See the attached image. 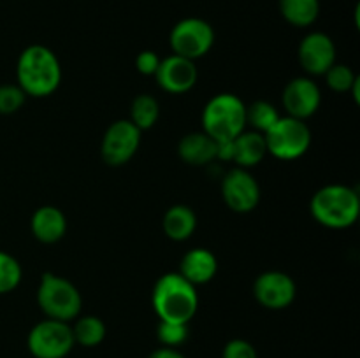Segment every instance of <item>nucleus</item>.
<instances>
[{
    "instance_id": "obj_19",
    "label": "nucleus",
    "mask_w": 360,
    "mask_h": 358,
    "mask_svg": "<svg viewBox=\"0 0 360 358\" xmlns=\"http://www.w3.org/2000/svg\"><path fill=\"white\" fill-rule=\"evenodd\" d=\"M162 227H164L165 235L172 241H186L195 232V213L188 206H181V204L169 207L167 213L164 214Z\"/></svg>"
},
{
    "instance_id": "obj_7",
    "label": "nucleus",
    "mask_w": 360,
    "mask_h": 358,
    "mask_svg": "<svg viewBox=\"0 0 360 358\" xmlns=\"http://www.w3.org/2000/svg\"><path fill=\"white\" fill-rule=\"evenodd\" d=\"M171 48L174 55L188 60H197L207 55L214 44V30L206 20L200 18H185L172 27Z\"/></svg>"
},
{
    "instance_id": "obj_2",
    "label": "nucleus",
    "mask_w": 360,
    "mask_h": 358,
    "mask_svg": "<svg viewBox=\"0 0 360 358\" xmlns=\"http://www.w3.org/2000/svg\"><path fill=\"white\" fill-rule=\"evenodd\" d=\"M151 302L162 321L188 323L199 307L195 286L179 272L164 274L155 283Z\"/></svg>"
},
{
    "instance_id": "obj_15",
    "label": "nucleus",
    "mask_w": 360,
    "mask_h": 358,
    "mask_svg": "<svg viewBox=\"0 0 360 358\" xmlns=\"http://www.w3.org/2000/svg\"><path fill=\"white\" fill-rule=\"evenodd\" d=\"M218 270L217 256L206 248H195L186 253L179 265V274L193 286L204 284L214 277Z\"/></svg>"
},
{
    "instance_id": "obj_29",
    "label": "nucleus",
    "mask_w": 360,
    "mask_h": 358,
    "mask_svg": "<svg viewBox=\"0 0 360 358\" xmlns=\"http://www.w3.org/2000/svg\"><path fill=\"white\" fill-rule=\"evenodd\" d=\"M158 65H160V58L155 51H143L136 58V67L141 74L144 76H155Z\"/></svg>"
},
{
    "instance_id": "obj_23",
    "label": "nucleus",
    "mask_w": 360,
    "mask_h": 358,
    "mask_svg": "<svg viewBox=\"0 0 360 358\" xmlns=\"http://www.w3.org/2000/svg\"><path fill=\"white\" fill-rule=\"evenodd\" d=\"M278 119H280V112L273 104L266 100H257L250 107H246V123H250L252 128L262 135Z\"/></svg>"
},
{
    "instance_id": "obj_16",
    "label": "nucleus",
    "mask_w": 360,
    "mask_h": 358,
    "mask_svg": "<svg viewBox=\"0 0 360 358\" xmlns=\"http://www.w3.org/2000/svg\"><path fill=\"white\" fill-rule=\"evenodd\" d=\"M32 234L37 241L44 244H53L65 235L67 220L65 214L53 206H42L32 216Z\"/></svg>"
},
{
    "instance_id": "obj_31",
    "label": "nucleus",
    "mask_w": 360,
    "mask_h": 358,
    "mask_svg": "<svg viewBox=\"0 0 360 358\" xmlns=\"http://www.w3.org/2000/svg\"><path fill=\"white\" fill-rule=\"evenodd\" d=\"M148 358H185L181 353H179L178 350H174V347H160V350L153 351V353L150 354Z\"/></svg>"
},
{
    "instance_id": "obj_26",
    "label": "nucleus",
    "mask_w": 360,
    "mask_h": 358,
    "mask_svg": "<svg viewBox=\"0 0 360 358\" xmlns=\"http://www.w3.org/2000/svg\"><path fill=\"white\" fill-rule=\"evenodd\" d=\"M326 77H327V84H329V88H333L334 91H340V93L350 91L352 86L355 84V81L359 79L350 67L336 65V63L327 70Z\"/></svg>"
},
{
    "instance_id": "obj_13",
    "label": "nucleus",
    "mask_w": 360,
    "mask_h": 358,
    "mask_svg": "<svg viewBox=\"0 0 360 358\" xmlns=\"http://www.w3.org/2000/svg\"><path fill=\"white\" fill-rule=\"evenodd\" d=\"M322 93L315 81L308 77H295L285 86L283 107L288 116L304 121L306 118L315 114L320 107Z\"/></svg>"
},
{
    "instance_id": "obj_4",
    "label": "nucleus",
    "mask_w": 360,
    "mask_h": 358,
    "mask_svg": "<svg viewBox=\"0 0 360 358\" xmlns=\"http://www.w3.org/2000/svg\"><path fill=\"white\" fill-rule=\"evenodd\" d=\"M202 126L214 140L236 139L246 128V105L238 95H214L204 107Z\"/></svg>"
},
{
    "instance_id": "obj_1",
    "label": "nucleus",
    "mask_w": 360,
    "mask_h": 358,
    "mask_svg": "<svg viewBox=\"0 0 360 358\" xmlns=\"http://www.w3.org/2000/svg\"><path fill=\"white\" fill-rule=\"evenodd\" d=\"M18 86L25 95L48 97L58 88L62 69L55 53L41 44L28 46L18 58Z\"/></svg>"
},
{
    "instance_id": "obj_18",
    "label": "nucleus",
    "mask_w": 360,
    "mask_h": 358,
    "mask_svg": "<svg viewBox=\"0 0 360 358\" xmlns=\"http://www.w3.org/2000/svg\"><path fill=\"white\" fill-rule=\"evenodd\" d=\"M267 147H266V139H264L262 133L255 132H241L234 139V161L241 168H250L255 167L262 161V158L266 157Z\"/></svg>"
},
{
    "instance_id": "obj_5",
    "label": "nucleus",
    "mask_w": 360,
    "mask_h": 358,
    "mask_svg": "<svg viewBox=\"0 0 360 358\" xmlns=\"http://www.w3.org/2000/svg\"><path fill=\"white\" fill-rule=\"evenodd\" d=\"M37 302L49 319L69 321L81 311V293L65 277L55 276L51 272L42 274L37 290Z\"/></svg>"
},
{
    "instance_id": "obj_30",
    "label": "nucleus",
    "mask_w": 360,
    "mask_h": 358,
    "mask_svg": "<svg viewBox=\"0 0 360 358\" xmlns=\"http://www.w3.org/2000/svg\"><path fill=\"white\" fill-rule=\"evenodd\" d=\"M217 158L224 161L234 160V139L217 140Z\"/></svg>"
},
{
    "instance_id": "obj_25",
    "label": "nucleus",
    "mask_w": 360,
    "mask_h": 358,
    "mask_svg": "<svg viewBox=\"0 0 360 358\" xmlns=\"http://www.w3.org/2000/svg\"><path fill=\"white\" fill-rule=\"evenodd\" d=\"M157 337L165 347L181 346L188 339V323H174V321H162L158 323Z\"/></svg>"
},
{
    "instance_id": "obj_20",
    "label": "nucleus",
    "mask_w": 360,
    "mask_h": 358,
    "mask_svg": "<svg viewBox=\"0 0 360 358\" xmlns=\"http://www.w3.org/2000/svg\"><path fill=\"white\" fill-rule=\"evenodd\" d=\"M278 4L283 20L297 28L313 25L320 14V0H278Z\"/></svg>"
},
{
    "instance_id": "obj_14",
    "label": "nucleus",
    "mask_w": 360,
    "mask_h": 358,
    "mask_svg": "<svg viewBox=\"0 0 360 358\" xmlns=\"http://www.w3.org/2000/svg\"><path fill=\"white\" fill-rule=\"evenodd\" d=\"M155 76H157L158 86L164 88L169 93H185L192 90L193 84L197 83V67L193 60L171 55L165 60H160Z\"/></svg>"
},
{
    "instance_id": "obj_3",
    "label": "nucleus",
    "mask_w": 360,
    "mask_h": 358,
    "mask_svg": "<svg viewBox=\"0 0 360 358\" xmlns=\"http://www.w3.org/2000/svg\"><path fill=\"white\" fill-rule=\"evenodd\" d=\"M360 213L359 193L345 185H327L311 199V214L327 228H348L357 221Z\"/></svg>"
},
{
    "instance_id": "obj_12",
    "label": "nucleus",
    "mask_w": 360,
    "mask_h": 358,
    "mask_svg": "<svg viewBox=\"0 0 360 358\" xmlns=\"http://www.w3.org/2000/svg\"><path fill=\"white\" fill-rule=\"evenodd\" d=\"M299 62L309 74H326L336 62V46L323 32H311L299 44Z\"/></svg>"
},
{
    "instance_id": "obj_17",
    "label": "nucleus",
    "mask_w": 360,
    "mask_h": 358,
    "mask_svg": "<svg viewBox=\"0 0 360 358\" xmlns=\"http://www.w3.org/2000/svg\"><path fill=\"white\" fill-rule=\"evenodd\" d=\"M178 153L186 164L206 165L217 158V140L206 132L188 133L179 140Z\"/></svg>"
},
{
    "instance_id": "obj_27",
    "label": "nucleus",
    "mask_w": 360,
    "mask_h": 358,
    "mask_svg": "<svg viewBox=\"0 0 360 358\" xmlns=\"http://www.w3.org/2000/svg\"><path fill=\"white\" fill-rule=\"evenodd\" d=\"M25 91L18 84L0 86V114H13L25 104Z\"/></svg>"
},
{
    "instance_id": "obj_28",
    "label": "nucleus",
    "mask_w": 360,
    "mask_h": 358,
    "mask_svg": "<svg viewBox=\"0 0 360 358\" xmlns=\"http://www.w3.org/2000/svg\"><path fill=\"white\" fill-rule=\"evenodd\" d=\"M221 358H259L257 351L248 340L245 339H232L225 344Z\"/></svg>"
},
{
    "instance_id": "obj_10",
    "label": "nucleus",
    "mask_w": 360,
    "mask_h": 358,
    "mask_svg": "<svg viewBox=\"0 0 360 358\" xmlns=\"http://www.w3.org/2000/svg\"><path fill=\"white\" fill-rule=\"evenodd\" d=\"M225 204L236 213H250L260 200V186L246 168H234L221 181Z\"/></svg>"
},
{
    "instance_id": "obj_11",
    "label": "nucleus",
    "mask_w": 360,
    "mask_h": 358,
    "mask_svg": "<svg viewBox=\"0 0 360 358\" xmlns=\"http://www.w3.org/2000/svg\"><path fill=\"white\" fill-rule=\"evenodd\" d=\"M253 293L264 307L285 309L294 302L295 283L288 274L269 270L257 277L253 284Z\"/></svg>"
},
{
    "instance_id": "obj_21",
    "label": "nucleus",
    "mask_w": 360,
    "mask_h": 358,
    "mask_svg": "<svg viewBox=\"0 0 360 358\" xmlns=\"http://www.w3.org/2000/svg\"><path fill=\"white\" fill-rule=\"evenodd\" d=\"M70 329H72L74 343L84 347L98 346L105 337V325L97 316H83Z\"/></svg>"
},
{
    "instance_id": "obj_24",
    "label": "nucleus",
    "mask_w": 360,
    "mask_h": 358,
    "mask_svg": "<svg viewBox=\"0 0 360 358\" xmlns=\"http://www.w3.org/2000/svg\"><path fill=\"white\" fill-rule=\"evenodd\" d=\"M21 276V265L13 255L6 251H0V295L9 293L14 288L20 284Z\"/></svg>"
},
{
    "instance_id": "obj_9",
    "label": "nucleus",
    "mask_w": 360,
    "mask_h": 358,
    "mask_svg": "<svg viewBox=\"0 0 360 358\" xmlns=\"http://www.w3.org/2000/svg\"><path fill=\"white\" fill-rule=\"evenodd\" d=\"M141 144V130L130 119L115 121L104 133L101 144L102 160L111 167L125 165Z\"/></svg>"
},
{
    "instance_id": "obj_22",
    "label": "nucleus",
    "mask_w": 360,
    "mask_h": 358,
    "mask_svg": "<svg viewBox=\"0 0 360 358\" xmlns=\"http://www.w3.org/2000/svg\"><path fill=\"white\" fill-rule=\"evenodd\" d=\"M158 114H160L158 102L150 95H139L132 102V111H130L132 118H130V121L143 132V130L151 128L157 123Z\"/></svg>"
},
{
    "instance_id": "obj_8",
    "label": "nucleus",
    "mask_w": 360,
    "mask_h": 358,
    "mask_svg": "<svg viewBox=\"0 0 360 358\" xmlns=\"http://www.w3.org/2000/svg\"><path fill=\"white\" fill-rule=\"evenodd\" d=\"M27 344L35 358H65L76 343L65 321L44 319L30 330Z\"/></svg>"
},
{
    "instance_id": "obj_6",
    "label": "nucleus",
    "mask_w": 360,
    "mask_h": 358,
    "mask_svg": "<svg viewBox=\"0 0 360 358\" xmlns=\"http://www.w3.org/2000/svg\"><path fill=\"white\" fill-rule=\"evenodd\" d=\"M267 153L280 160H297L311 144V132L302 119L283 116L264 133Z\"/></svg>"
}]
</instances>
